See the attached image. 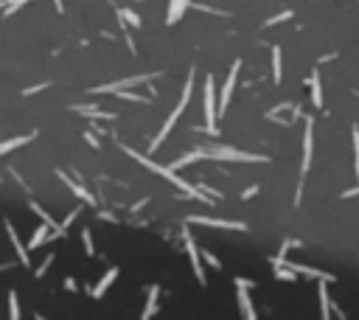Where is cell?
<instances>
[{"label": "cell", "instance_id": "obj_15", "mask_svg": "<svg viewBox=\"0 0 359 320\" xmlns=\"http://www.w3.org/2000/svg\"><path fill=\"white\" fill-rule=\"evenodd\" d=\"M115 278H118V270H115V267H110V270H107V275H104V278H101V281L93 287V298H101V295H104L107 289H110V284L115 281Z\"/></svg>", "mask_w": 359, "mask_h": 320}, {"label": "cell", "instance_id": "obj_1", "mask_svg": "<svg viewBox=\"0 0 359 320\" xmlns=\"http://www.w3.org/2000/svg\"><path fill=\"white\" fill-rule=\"evenodd\" d=\"M121 149H124V152H127V155H129V157H135V160H137V163H143V166H146V169H152V171H154V174H160V177H166V180H169V183H174V186H177V188H183V191H185V194H188V197H194V199H202V203H211V197H205V194H202V191H196V188H194V186H191V183H185V180H183V177H177V174H174V169H171V166H160V163H154V160H149L146 155H141V152H135V149H132V146H127V144H124V146H121Z\"/></svg>", "mask_w": 359, "mask_h": 320}, {"label": "cell", "instance_id": "obj_13", "mask_svg": "<svg viewBox=\"0 0 359 320\" xmlns=\"http://www.w3.org/2000/svg\"><path fill=\"white\" fill-rule=\"evenodd\" d=\"M309 87H312V104L317 107V110H323V85H320V76H317V70H312V76H309Z\"/></svg>", "mask_w": 359, "mask_h": 320}, {"label": "cell", "instance_id": "obj_10", "mask_svg": "<svg viewBox=\"0 0 359 320\" xmlns=\"http://www.w3.org/2000/svg\"><path fill=\"white\" fill-rule=\"evenodd\" d=\"M194 225H211V228H227V230H247L244 222H230V219H213V216H188Z\"/></svg>", "mask_w": 359, "mask_h": 320}, {"label": "cell", "instance_id": "obj_21", "mask_svg": "<svg viewBox=\"0 0 359 320\" xmlns=\"http://www.w3.org/2000/svg\"><path fill=\"white\" fill-rule=\"evenodd\" d=\"M281 76H284V70H281V45H272V79L281 85Z\"/></svg>", "mask_w": 359, "mask_h": 320}, {"label": "cell", "instance_id": "obj_11", "mask_svg": "<svg viewBox=\"0 0 359 320\" xmlns=\"http://www.w3.org/2000/svg\"><path fill=\"white\" fill-rule=\"evenodd\" d=\"M56 174H59V180H62V183H65V186H68V188H70V191H73V194H76V197H79V199H82V203H87V205H95V197H93V194H90V191H85V188H82V186H79V183H73V180H70V177H68V174H65V171H56Z\"/></svg>", "mask_w": 359, "mask_h": 320}, {"label": "cell", "instance_id": "obj_4", "mask_svg": "<svg viewBox=\"0 0 359 320\" xmlns=\"http://www.w3.org/2000/svg\"><path fill=\"white\" fill-rule=\"evenodd\" d=\"M216 115H219V102H216V87H213V76H208L205 82V132L216 135Z\"/></svg>", "mask_w": 359, "mask_h": 320}, {"label": "cell", "instance_id": "obj_36", "mask_svg": "<svg viewBox=\"0 0 359 320\" xmlns=\"http://www.w3.org/2000/svg\"><path fill=\"white\" fill-rule=\"evenodd\" d=\"M48 87V82H43V85H34V87H28L26 90V96H31V93H39V90H45Z\"/></svg>", "mask_w": 359, "mask_h": 320}, {"label": "cell", "instance_id": "obj_37", "mask_svg": "<svg viewBox=\"0 0 359 320\" xmlns=\"http://www.w3.org/2000/svg\"><path fill=\"white\" fill-rule=\"evenodd\" d=\"M258 191H261V188H258V186H250V188H247V191H244V199H250V197H255V194H258Z\"/></svg>", "mask_w": 359, "mask_h": 320}, {"label": "cell", "instance_id": "obj_8", "mask_svg": "<svg viewBox=\"0 0 359 320\" xmlns=\"http://www.w3.org/2000/svg\"><path fill=\"white\" fill-rule=\"evenodd\" d=\"M183 242H185V250H188V258H191V270H194V275H196V281L205 287V270H202V264H200V250H196V245H194V239H191L188 233H183Z\"/></svg>", "mask_w": 359, "mask_h": 320}, {"label": "cell", "instance_id": "obj_35", "mask_svg": "<svg viewBox=\"0 0 359 320\" xmlns=\"http://www.w3.org/2000/svg\"><path fill=\"white\" fill-rule=\"evenodd\" d=\"M85 141H87L90 146H93V149H101V144L95 141V135H93V132H85Z\"/></svg>", "mask_w": 359, "mask_h": 320}, {"label": "cell", "instance_id": "obj_25", "mask_svg": "<svg viewBox=\"0 0 359 320\" xmlns=\"http://www.w3.org/2000/svg\"><path fill=\"white\" fill-rule=\"evenodd\" d=\"M53 258H56V256H53V253H48V256L43 258V264L37 267V272H34V275H37V278H45V272H48V267L53 264Z\"/></svg>", "mask_w": 359, "mask_h": 320}, {"label": "cell", "instance_id": "obj_38", "mask_svg": "<svg viewBox=\"0 0 359 320\" xmlns=\"http://www.w3.org/2000/svg\"><path fill=\"white\" fill-rule=\"evenodd\" d=\"M53 3H56V11H62L65 6H62V0H53Z\"/></svg>", "mask_w": 359, "mask_h": 320}, {"label": "cell", "instance_id": "obj_22", "mask_svg": "<svg viewBox=\"0 0 359 320\" xmlns=\"http://www.w3.org/2000/svg\"><path fill=\"white\" fill-rule=\"evenodd\" d=\"M115 11H118V20H121V23H129V26H141V17H137L132 9H115Z\"/></svg>", "mask_w": 359, "mask_h": 320}, {"label": "cell", "instance_id": "obj_19", "mask_svg": "<svg viewBox=\"0 0 359 320\" xmlns=\"http://www.w3.org/2000/svg\"><path fill=\"white\" fill-rule=\"evenodd\" d=\"M37 135V132H34ZM34 135H20V138H11V141H3L0 144V155H6V152H11V149H17V146H23V144H28V141L34 138Z\"/></svg>", "mask_w": 359, "mask_h": 320}, {"label": "cell", "instance_id": "obj_23", "mask_svg": "<svg viewBox=\"0 0 359 320\" xmlns=\"http://www.w3.org/2000/svg\"><path fill=\"white\" fill-rule=\"evenodd\" d=\"M275 275L281 281H297V272L295 270H284V264H275Z\"/></svg>", "mask_w": 359, "mask_h": 320}, {"label": "cell", "instance_id": "obj_20", "mask_svg": "<svg viewBox=\"0 0 359 320\" xmlns=\"http://www.w3.org/2000/svg\"><path fill=\"white\" fill-rule=\"evenodd\" d=\"M157 295H160V287H149V306L143 309V317H152L157 312Z\"/></svg>", "mask_w": 359, "mask_h": 320}, {"label": "cell", "instance_id": "obj_6", "mask_svg": "<svg viewBox=\"0 0 359 320\" xmlns=\"http://www.w3.org/2000/svg\"><path fill=\"white\" fill-rule=\"evenodd\" d=\"M238 68H242V62H233V68H230V73H227V82H225V87H222V98H219V112H225L227 107H230V98H233V90H236V79H238Z\"/></svg>", "mask_w": 359, "mask_h": 320}, {"label": "cell", "instance_id": "obj_3", "mask_svg": "<svg viewBox=\"0 0 359 320\" xmlns=\"http://www.w3.org/2000/svg\"><path fill=\"white\" fill-rule=\"evenodd\" d=\"M202 157H216V160H242V163H269L264 155H247L233 146H213V149H202Z\"/></svg>", "mask_w": 359, "mask_h": 320}, {"label": "cell", "instance_id": "obj_18", "mask_svg": "<svg viewBox=\"0 0 359 320\" xmlns=\"http://www.w3.org/2000/svg\"><path fill=\"white\" fill-rule=\"evenodd\" d=\"M48 230H51V228H48V225L43 222V225H39V228L37 230H34V233H31V239H28V250H37V247L39 245H43V242L48 239Z\"/></svg>", "mask_w": 359, "mask_h": 320}, {"label": "cell", "instance_id": "obj_29", "mask_svg": "<svg viewBox=\"0 0 359 320\" xmlns=\"http://www.w3.org/2000/svg\"><path fill=\"white\" fill-rule=\"evenodd\" d=\"M351 138H354V160H356V177H359V127L351 129Z\"/></svg>", "mask_w": 359, "mask_h": 320}, {"label": "cell", "instance_id": "obj_14", "mask_svg": "<svg viewBox=\"0 0 359 320\" xmlns=\"http://www.w3.org/2000/svg\"><path fill=\"white\" fill-rule=\"evenodd\" d=\"M236 295H238V306H242V315L244 317H258V312L253 309V304H250V295H247V287H236Z\"/></svg>", "mask_w": 359, "mask_h": 320}, {"label": "cell", "instance_id": "obj_9", "mask_svg": "<svg viewBox=\"0 0 359 320\" xmlns=\"http://www.w3.org/2000/svg\"><path fill=\"white\" fill-rule=\"evenodd\" d=\"M152 76H132V79H118V82H110V85H101V87H93V93H115V90H127V87H135V85H146Z\"/></svg>", "mask_w": 359, "mask_h": 320}, {"label": "cell", "instance_id": "obj_34", "mask_svg": "<svg viewBox=\"0 0 359 320\" xmlns=\"http://www.w3.org/2000/svg\"><path fill=\"white\" fill-rule=\"evenodd\" d=\"M233 281H236V287H247V289L255 287V281H250V278H233Z\"/></svg>", "mask_w": 359, "mask_h": 320}, {"label": "cell", "instance_id": "obj_26", "mask_svg": "<svg viewBox=\"0 0 359 320\" xmlns=\"http://www.w3.org/2000/svg\"><path fill=\"white\" fill-rule=\"evenodd\" d=\"M9 315L11 317H20V306H17V292H14V289H11V292H9Z\"/></svg>", "mask_w": 359, "mask_h": 320}, {"label": "cell", "instance_id": "obj_27", "mask_svg": "<svg viewBox=\"0 0 359 320\" xmlns=\"http://www.w3.org/2000/svg\"><path fill=\"white\" fill-rule=\"evenodd\" d=\"M202 258H205V264H208V267H213V270H222V262H219V258L213 256L211 250H202Z\"/></svg>", "mask_w": 359, "mask_h": 320}, {"label": "cell", "instance_id": "obj_7", "mask_svg": "<svg viewBox=\"0 0 359 320\" xmlns=\"http://www.w3.org/2000/svg\"><path fill=\"white\" fill-rule=\"evenodd\" d=\"M3 228H6V236H9L11 247H14V253H17V262H20L23 267H31V258H28V247H23V242H20V236H17L14 225H11L9 219H6Z\"/></svg>", "mask_w": 359, "mask_h": 320}, {"label": "cell", "instance_id": "obj_30", "mask_svg": "<svg viewBox=\"0 0 359 320\" xmlns=\"http://www.w3.org/2000/svg\"><path fill=\"white\" fill-rule=\"evenodd\" d=\"M82 242H85V253H87V256H93V233H90V230L82 233Z\"/></svg>", "mask_w": 359, "mask_h": 320}, {"label": "cell", "instance_id": "obj_31", "mask_svg": "<svg viewBox=\"0 0 359 320\" xmlns=\"http://www.w3.org/2000/svg\"><path fill=\"white\" fill-rule=\"evenodd\" d=\"M292 14H295V11H281V14L269 17V20H267V26H275V23H281V20H289Z\"/></svg>", "mask_w": 359, "mask_h": 320}, {"label": "cell", "instance_id": "obj_16", "mask_svg": "<svg viewBox=\"0 0 359 320\" xmlns=\"http://www.w3.org/2000/svg\"><path fill=\"white\" fill-rule=\"evenodd\" d=\"M73 110L87 112V115L98 118V121H115V112H104V110H98V107H93V104H79V107H73Z\"/></svg>", "mask_w": 359, "mask_h": 320}, {"label": "cell", "instance_id": "obj_5", "mask_svg": "<svg viewBox=\"0 0 359 320\" xmlns=\"http://www.w3.org/2000/svg\"><path fill=\"white\" fill-rule=\"evenodd\" d=\"M306 127H303V166H301V174L306 177L309 166H312V152H314V121L306 118Z\"/></svg>", "mask_w": 359, "mask_h": 320}, {"label": "cell", "instance_id": "obj_32", "mask_svg": "<svg viewBox=\"0 0 359 320\" xmlns=\"http://www.w3.org/2000/svg\"><path fill=\"white\" fill-rule=\"evenodd\" d=\"M79 213H82L79 208H76V211H70V213H68V219H65V222H62V230H65V233H68V228H70V222H73V219H76V216H79Z\"/></svg>", "mask_w": 359, "mask_h": 320}, {"label": "cell", "instance_id": "obj_17", "mask_svg": "<svg viewBox=\"0 0 359 320\" xmlns=\"http://www.w3.org/2000/svg\"><path fill=\"white\" fill-rule=\"evenodd\" d=\"M328 281H320V287H317V292H320V315L328 317L331 315V298H328Z\"/></svg>", "mask_w": 359, "mask_h": 320}, {"label": "cell", "instance_id": "obj_28", "mask_svg": "<svg viewBox=\"0 0 359 320\" xmlns=\"http://www.w3.org/2000/svg\"><path fill=\"white\" fill-rule=\"evenodd\" d=\"M26 3H28V0H6V6H3V9H6V14L11 17V14H14L17 9H23V6H26Z\"/></svg>", "mask_w": 359, "mask_h": 320}, {"label": "cell", "instance_id": "obj_2", "mask_svg": "<svg viewBox=\"0 0 359 320\" xmlns=\"http://www.w3.org/2000/svg\"><path fill=\"white\" fill-rule=\"evenodd\" d=\"M191 93H194V68H191V73H188V79H185V87H183V96H180V104L174 107V112H171L169 118H166V124H163V129L157 132V138L152 141V146H149V152H157L160 149V144H163L166 138H169V132L174 129V124H177V118L183 115V110H185V104L191 102Z\"/></svg>", "mask_w": 359, "mask_h": 320}, {"label": "cell", "instance_id": "obj_33", "mask_svg": "<svg viewBox=\"0 0 359 320\" xmlns=\"http://www.w3.org/2000/svg\"><path fill=\"white\" fill-rule=\"evenodd\" d=\"M124 26V23H121ZM124 39H127V45H129V53H135V39H132V34L127 31V26H124Z\"/></svg>", "mask_w": 359, "mask_h": 320}, {"label": "cell", "instance_id": "obj_24", "mask_svg": "<svg viewBox=\"0 0 359 320\" xmlns=\"http://www.w3.org/2000/svg\"><path fill=\"white\" fill-rule=\"evenodd\" d=\"M115 96H121L124 102H135V104H149L146 96H135V93H127V90H115Z\"/></svg>", "mask_w": 359, "mask_h": 320}, {"label": "cell", "instance_id": "obj_12", "mask_svg": "<svg viewBox=\"0 0 359 320\" xmlns=\"http://www.w3.org/2000/svg\"><path fill=\"white\" fill-rule=\"evenodd\" d=\"M188 3H191V0H169V14H166V23H169V26L180 23L183 11L188 9Z\"/></svg>", "mask_w": 359, "mask_h": 320}]
</instances>
